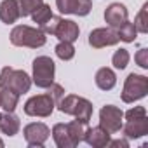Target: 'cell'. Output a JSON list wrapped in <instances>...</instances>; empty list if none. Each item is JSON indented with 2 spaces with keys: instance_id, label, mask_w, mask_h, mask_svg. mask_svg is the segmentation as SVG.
Masks as SVG:
<instances>
[{
  "instance_id": "17",
  "label": "cell",
  "mask_w": 148,
  "mask_h": 148,
  "mask_svg": "<svg viewBox=\"0 0 148 148\" xmlns=\"http://www.w3.org/2000/svg\"><path fill=\"white\" fill-rule=\"evenodd\" d=\"M52 138H54V143L59 148H73L75 146V143H73V139L68 132L66 124H56L52 127Z\"/></svg>"
},
{
  "instance_id": "16",
  "label": "cell",
  "mask_w": 148,
  "mask_h": 148,
  "mask_svg": "<svg viewBox=\"0 0 148 148\" xmlns=\"http://www.w3.org/2000/svg\"><path fill=\"white\" fill-rule=\"evenodd\" d=\"M96 86L101 89V91H112L117 84V77H115V73L112 68H99L96 71Z\"/></svg>"
},
{
  "instance_id": "19",
  "label": "cell",
  "mask_w": 148,
  "mask_h": 148,
  "mask_svg": "<svg viewBox=\"0 0 148 148\" xmlns=\"http://www.w3.org/2000/svg\"><path fill=\"white\" fill-rule=\"evenodd\" d=\"M66 127H68V132H70V136H71V139H73V143H75V146L79 145V143H82L84 141V134H86V131H87V124L86 122H82V120H71V122H68L66 124Z\"/></svg>"
},
{
  "instance_id": "14",
  "label": "cell",
  "mask_w": 148,
  "mask_h": 148,
  "mask_svg": "<svg viewBox=\"0 0 148 148\" xmlns=\"http://www.w3.org/2000/svg\"><path fill=\"white\" fill-rule=\"evenodd\" d=\"M124 136L127 139H138L148 134V119H136V120H127L125 125H122Z\"/></svg>"
},
{
  "instance_id": "25",
  "label": "cell",
  "mask_w": 148,
  "mask_h": 148,
  "mask_svg": "<svg viewBox=\"0 0 148 148\" xmlns=\"http://www.w3.org/2000/svg\"><path fill=\"white\" fill-rule=\"evenodd\" d=\"M32 18H33V21L38 25V26H42L44 23H47L51 18H52V11H51V5H47V4H42L33 14H32Z\"/></svg>"
},
{
  "instance_id": "1",
  "label": "cell",
  "mask_w": 148,
  "mask_h": 148,
  "mask_svg": "<svg viewBox=\"0 0 148 148\" xmlns=\"http://www.w3.org/2000/svg\"><path fill=\"white\" fill-rule=\"evenodd\" d=\"M56 106H58V110L61 113L71 115V117H75L77 120H82L86 124H89V120L92 117V103L89 99L80 98V96H75V94L63 96L58 101Z\"/></svg>"
},
{
  "instance_id": "21",
  "label": "cell",
  "mask_w": 148,
  "mask_h": 148,
  "mask_svg": "<svg viewBox=\"0 0 148 148\" xmlns=\"http://www.w3.org/2000/svg\"><path fill=\"white\" fill-rule=\"evenodd\" d=\"M117 35H119V40H122V42H134L138 32H136V28H134L132 23L125 21V23L117 30Z\"/></svg>"
},
{
  "instance_id": "26",
  "label": "cell",
  "mask_w": 148,
  "mask_h": 148,
  "mask_svg": "<svg viewBox=\"0 0 148 148\" xmlns=\"http://www.w3.org/2000/svg\"><path fill=\"white\" fill-rule=\"evenodd\" d=\"M129 59H131V56H129L127 49H119V51H115V54L112 58V64L117 70H124L129 64Z\"/></svg>"
},
{
  "instance_id": "32",
  "label": "cell",
  "mask_w": 148,
  "mask_h": 148,
  "mask_svg": "<svg viewBox=\"0 0 148 148\" xmlns=\"http://www.w3.org/2000/svg\"><path fill=\"white\" fill-rule=\"evenodd\" d=\"M0 146H4V141H2V139H0Z\"/></svg>"
},
{
  "instance_id": "3",
  "label": "cell",
  "mask_w": 148,
  "mask_h": 148,
  "mask_svg": "<svg viewBox=\"0 0 148 148\" xmlns=\"http://www.w3.org/2000/svg\"><path fill=\"white\" fill-rule=\"evenodd\" d=\"M47 37L40 28H32L26 25L14 26L11 32V44L16 47H30V49H38L45 45Z\"/></svg>"
},
{
  "instance_id": "31",
  "label": "cell",
  "mask_w": 148,
  "mask_h": 148,
  "mask_svg": "<svg viewBox=\"0 0 148 148\" xmlns=\"http://www.w3.org/2000/svg\"><path fill=\"white\" fill-rule=\"evenodd\" d=\"M0 103H2V91H0Z\"/></svg>"
},
{
  "instance_id": "11",
  "label": "cell",
  "mask_w": 148,
  "mask_h": 148,
  "mask_svg": "<svg viewBox=\"0 0 148 148\" xmlns=\"http://www.w3.org/2000/svg\"><path fill=\"white\" fill-rule=\"evenodd\" d=\"M79 25L75 21H71V19H63L59 18L58 25H56V30H54V37L59 38V42H75L79 38Z\"/></svg>"
},
{
  "instance_id": "2",
  "label": "cell",
  "mask_w": 148,
  "mask_h": 148,
  "mask_svg": "<svg viewBox=\"0 0 148 148\" xmlns=\"http://www.w3.org/2000/svg\"><path fill=\"white\" fill-rule=\"evenodd\" d=\"M32 87V77L25 70H14L11 66H5L0 71V89H7L16 94H25Z\"/></svg>"
},
{
  "instance_id": "4",
  "label": "cell",
  "mask_w": 148,
  "mask_h": 148,
  "mask_svg": "<svg viewBox=\"0 0 148 148\" xmlns=\"http://www.w3.org/2000/svg\"><path fill=\"white\" fill-rule=\"evenodd\" d=\"M54 73H56V64L49 56H38L33 59V77L32 82L40 87L47 89L54 82Z\"/></svg>"
},
{
  "instance_id": "15",
  "label": "cell",
  "mask_w": 148,
  "mask_h": 148,
  "mask_svg": "<svg viewBox=\"0 0 148 148\" xmlns=\"http://www.w3.org/2000/svg\"><path fill=\"white\" fill-rule=\"evenodd\" d=\"M19 5L18 0H4L0 4V19L5 25H12L19 19Z\"/></svg>"
},
{
  "instance_id": "13",
  "label": "cell",
  "mask_w": 148,
  "mask_h": 148,
  "mask_svg": "<svg viewBox=\"0 0 148 148\" xmlns=\"http://www.w3.org/2000/svg\"><path fill=\"white\" fill-rule=\"evenodd\" d=\"M112 139L110 132L106 129H103L101 125H96V127H87L86 134H84V141L92 146V148H105L108 145V141Z\"/></svg>"
},
{
  "instance_id": "20",
  "label": "cell",
  "mask_w": 148,
  "mask_h": 148,
  "mask_svg": "<svg viewBox=\"0 0 148 148\" xmlns=\"http://www.w3.org/2000/svg\"><path fill=\"white\" fill-rule=\"evenodd\" d=\"M2 91V103H0V108H4L5 112L12 113L18 106V101H19V94L12 92V91H7V89H0Z\"/></svg>"
},
{
  "instance_id": "5",
  "label": "cell",
  "mask_w": 148,
  "mask_h": 148,
  "mask_svg": "<svg viewBox=\"0 0 148 148\" xmlns=\"http://www.w3.org/2000/svg\"><path fill=\"white\" fill-rule=\"evenodd\" d=\"M148 94V77L131 73L124 82L122 89V101L124 103H134Z\"/></svg>"
},
{
  "instance_id": "24",
  "label": "cell",
  "mask_w": 148,
  "mask_h": 148,
  "mask_svg": "<svg viewBox=\"0 0 148 148\" xmlns=\"http://www.w3.org/2000/svg\"><path fill=\"white\" fill-rule=\"evenodd\" d=\"M42 4H44V0H18L19 14L21 16H32Z\"/></svg>"
},
{
  "instance_id": "7",
  "label": "cell",
  "mask_w": 148,
  "mask_h": 148,
  "mask_svg": "<svg viewBox=\"0 0 148 148\" xmlns=\"http://www.w3.org/2000/svg\"><path fill=\"white\" fill-rule=\"evenodd\" d=\"M122 119H124V112L113 105H106L99 110V125L106 129L110 134L119 132L122 129Z\"/></svg>"
},
{
  "instance_id": "10",
  "label": "cell",
  "mask_w": 148,
  "mask_h": 148,
  "mask_svg": "<svg viewBox=\"0 0 148 148\" xmlns=\"http://www.w3.org/2000/svg\"><path fill=\"white\" fill-rule=\"evenodd\" d=\"M89 44L94 49H103L119 44V35L113 28H96L89 33Z\"/></svg>"
},
{
  "instance_id": "6",
  "label": "cell",
  "mask_w": 148,
  "mask_h": 148,
  "mask_svg": "<svg viewBox=\"0 0 148 148\" xmlns=\"http://www.w3.org/2000/svg\"><path fill=\"white\" fill-rule=\"evenodd\" d=\"M56 108V101L49 94L32 96L25 103V113L30 117H49Z\"/></svg>"
},
{
  "instance_id": "29",
  "label": "cell",
  "mask_w": 148,
  "mask_h": 148,
  "mask_svg": "<svg viewBox=\"0 0 148 148\" xmlns=\"http://www.w3.org/2000/svg\"><path fill=\"white\" fill-rule=\"evenodd\" d=\"M134 59H136V63L141 66V68H148V49H139L138 51V54L134 56Z\"/></svg>"
},
{
  "instance_id": "27",
  "label": "cell",
  "mask_w": 148,
  "mask_h": 148,
  "mask_svg": "<svg viewBox=\"0 0 148 148\" xmlns=\"http://www.w3.org/2000/svg\"><path fill=\"white\" fill-rule=\"evenodd\" d=\"M47 89H49V91H47V94H49V96L56 101V105H58V101L64 96V89H63V86H59V84H54V82H52Z\"/></svg>"
},
{
  "instance_id": "22",
  "label": "cell",
  "mask_w": 148,
  "mask_h": 148,
  "mask_svg": "<svg viewBox=\"0 0 148 148\" xmlns=\"http://www.w3.org/2000/svg\"><path fill=\"white\" fill-rule=\"evenodd\" d=\"M134 28L139 33H148V4H145L141 7V11L138 12L136 19H134Z\"/></svg>"
},
{
  "instance_id": "28",
  "label": "cell",
  "mask_w": 148,
  "mask_h": 148,
  "mask_svg": "<svg viewBox=\"0 0 148 148\" xmlns=\"http://www.w3.org/2000/svg\"><path fill=\"white\" fill-rule=\"evenodd\" d=\"M124 115H125L127 120H136V119H143V117H146V110H145V106H134V108L127 110Z\"/></svg>"
},
{
  "instance_id": "30",
  "label": "cell",
  "mask_w": 148,
  "mask_h": 148,
  "mask_svg": "<svg viewBox=\"0 0 148 148\" xmlns=\"http://www.w3.org/2000/svg\"><path fill=\"white\" fill-rule=\"evenodd\" d=\"M106 146H110V148H127L129 146V141L127 139H113V141L110 139Z\"/></svg>"
},
{
  "instance_id": "8",
  "label": "cell",
  "mask_w": 148,
  "mask_h": 148,
  "mask_svg": "<svg viewBox=\"0 0 148 148\" xmlns=\"http://www.w3.org/2000/svg\"><path fill=\"white\" fill-rule=\"evenodd\" d=\"M28 146H44L51 136V129L42 122H32L23 131Z\"/></svg>"
},
{
  "instance_id": "12",
  "label": "cell",
  "mask_w": 148,
  "mask_h": 148,
  "mask_svg": "<svg viewBox=\"0 0 148 148\" xmlns=\"http://www.w3.org/2000/svg\"><path fill=\"white\" fill-rule=\"evenodd\" d=\"M127 16H129V12H127L125 5H124V4H119V2L110 4V5L106 7V11H105V21H106L108 26L113 28V30H119V28L127 21Z\"/></svg>"
},
{
  "instance_id": "23",
  "label": "cell",
  "mask_w": 148,
  "mask_h": 148,
  "mask_svg": "<svg viewBox=\"0 0 148 148\" xmlns=\"http://www.w3.org/2000/svg\"><path fill=\"white\" fill-rule=\"evenodd\" d=\"M56 56L63 61H70L73 56H75V47H73L71 42H59L56 45Z\"/></svg>"
},
{
  "instance_id": "18",
  "label": "cell",
  "mask_w": 148,
  "mask_h": 148,
  "mask_svg": "<svg viewBox=\"0 0 148 148\" xmlns=\"http://www.w3.org/2000/svg\"><path fill=\"white\" fill-rule=\"evenodd\" d=\"M19 127H21V124H19V119L14 115V112L12 113L5 112L4 115H0V131L4 134L14 136V134L19 132Z\"/></svg>"
},
{
  "instance_id": "9",
  "label": "cell",
  "mask_w": 148,
  "mask_h": 148,
  "mask_svg": "<svg viewBox=\"0 0 148 148\" xmlns=\"http://www.w3.org/2000/svg\"><path fill=\"white\" fill-rule=\"evenodd\" d=\"M56 7L61 14L87 16L92 11V0H56Z\"/></svg>"
}]
</instances>
